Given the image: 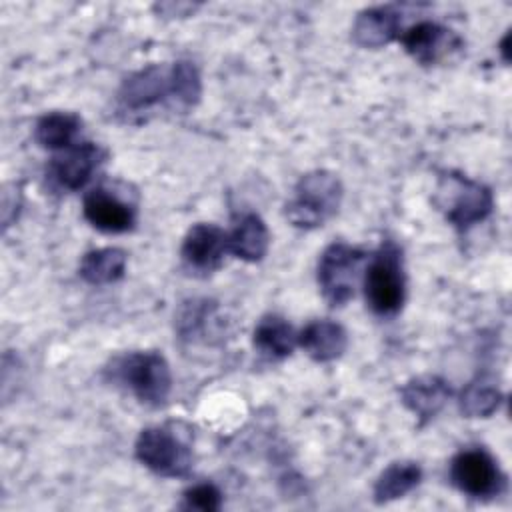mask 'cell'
<instances>
[{"instance_id":"6da1fadb","label":"cell","mask_w":512,"mask_h":512,"mask_svg":"<svg viewBox=\"0 0 512 512\" xmlns=\"http://www.w3.org/2000/svg\"><path fill=\"white\" fill-rule=\"evenodd\" d=\"M202 96V78L194 62L152 64L128 74L116 92V114L124 122H142L158 108L190 110Z\"/></svg>"},{"instance_id":"7a4b0ae2","label":"cell","mask_w":512,"mask_h":512,"mask_svg":"<svg viewBox=\"0 0 512 512\" xmlns=\"http://www.w3.org/2000/svg\"><path fill=\"white\" fill-rule=\"evenodd\" d=\"M106 378L128 390L140 404L160 408L168 402L172 374L166 358L156 350L126 352L110 360Z\"/></svg>"},{"instance_id":"3957f363","label":"cell","mask_w":512,"mask_h":512,"mask_svg":"<svg viewBox=\"0 0 512 512\" xmlns=\"http://www.w3.org/2000/svg\"><path fill=\"white\" fill-rule=\"evenodd\" d=\"M432 202L458 232L484 222L494 210L492 190L454 170L440 172Z\"/></svg>"},{"instance_id":"277c9868","label":"cell","mask_w":512,"mask_h":512,"mask_svg":"<svg viewBox=\"0 0 512 512\" xmlns=\"http://www.w3.org/2000/svg\"><path fill=\"white\" fill-rule=\"evenodd\" d=\"M364 298L368 308L382 318L400 312L406 300V274L402 248L384 240L364 270Z\"/></svg>"},{"instance_id":"5b68a950","label":"cell","mask_w":512,"mask_h":512,"mask_svg":"<svg viewBox=\"0 0 512 512\" xmlns=\"http://www.w3.org/2000/svg\"><path fill=\"white\" fill-rule=\"evenodd\" d=\"M344 188L336 174L328 170H312L294 186V196L286 202L284 214L296 228L312 230L330 220L342 204Z\"/></svg>"},{"instance_id":"8992f818","label":"cell","mask_w":512,"mask_h":512,"mask_svg":"<svg viewBox=\"0 0 512 512\" xmlns=\"http://www.w3.org/2000/svg\"><path fill=\"white\" fill-rule=\"evenodd\" d=\"M142 466L162 478H186L192 470L190 442L172 426L144 428L134 444Z\"/></svg>"},{"instance_id":"52a82bcc","label":"cell","mask_w":512,"mask_h":512,"mask_svg":"<svg viewBox=\"0 0 512 512\" xmlns=\"http://www.w3.org/2000/svg\"><path fill=\"white\" fill-rule=\"evenodd\" d=\"M366 258L362 248L346 242H332L322 250L316 266V282L322 298L332 308L344 306L354 296Z\"/></svg>"},{"instance_id":"ba28073f","label":"cell","mask_w":512,"mask_h":512,"mask_svg":"<svg viewBox=\"0 0 512 512\" xmlns=\"http://www.w3.org/2000/svg\"><path fill=\"white\" fill-rule=\"evenodd\" d=\"M450 482L466 496L488 500L506 490V474L484 448L460 450L450 460Z\"/></svg>"},{"instance_id":"9c48e42d","label":"cell","mask_w":512,"mask_h":512,"mask_svg":"<svg viewBox=\"0 0 512 512\" xmlns=\"http://www.w3.org/2000/svg\"><path fill=\"white\" fill-rule=\"evenodd\" d=\"M398 40L404 52L422 66L442 64L464 48V40L454 30L432 20H420L408 26L400 32Z\"/></svg>"},{"instance_id":"30bf717a","label":"cell","mask_w":512,"mask_h":512,"mask_svg":"<svg viewBox=\"0 0 512 512\" xmlns=\"http://www.w3.org/2000/svg\"><path fill=\"white\" fill-rule=\"evenodd\" d=\"M104 156L106 152L94 142L74 144L50 160L46 178L62 192H78L92 180Z\"/></svg>"},{"instance_id":"8fae6325","label":"cell","mask_w":512,"mask_h":512,"mask_svg":"<svg viewBox=\"0 0 512 512\" xmlns=\"http://www.w3.org/2000/svg\"><path fill=\"white\" fill-rule=\"evenodd\" d=\"M228 252V234L216 224H194L180 246L182 262L196 272H212Z\"/></svg>"},{"instance_id":"7c38bea8","label":"cell","mask_w":512,"mask_h":512,"mask_svg":"<svg viewBox=\"0 0 512 512\" xmlns=\"http://www.w3.org/2000/svg\"><path fill=\"white\" fill-rule=\"evenodd\" d=\"M84 218L100 232L122 234L134 228L136 208L106 188H94L84 196Z\"/></svg>"},{"instance_id":"4fadbf2b","label":"cell","mask_w":512,"mask_h":512,"mask_svg":"<svg viewBox=\"0 0 512 512\" xmlns=\"http://www.w3.org/2000/svg\"><path fill=\"white\" fill-rule=\"evenodd\" d=\"M402 32L400 6H370L356 14L352 24V40L360 48H382Z\"/></svg>"},{"instance_id":"5bb4252c","label":"cell","mask_w":512,"mask_h":512,"mask_svg":"<svg viewBox=\"0 0 512 512\" xmlns=\"http://www.w3.org/2000/svg\"><path fill=\"white\" fill-rule=\"evenodd\" d=\"M452 386L436 374L410 378L400 388V402L418 418L420 424L430 422L450 400Z\"/></svg>"},{"instance_id":"9a60e30c","label":"cell","mask_w":512,"mask_h":512,"mask_svg":"<svg viewBox=\"0 0 512 512\" xmlns=\"http://www.w3.org/2000/svg\"><path fill=\"white\" fill-rule=\"evenodd\" d=\"M298 346L316 362H332L344 354L348 334L334 320H312L298 332Z\"/></svg>"},{"instance_id":"2e32d148","label":"cell","mask_w":512,"mask_h":512,"mask_svg":"<svg viewBox=\"0 0 512 512\" xmlns=\"http://www.w3.org/2000/svg\"><path fill=\"white\" fill-rule=\"evenodd\" d=\"M228 234V252L244 262H260L270 246L266 222L256 212H244L236 218Z\"/></svg>"},{"instance_id":"e0dca14e","label":"cell","mask_w":512,"mask_h":512,"mask_svg":"<svg viewBox=\"0 0 512 512\" xmlns=\"http://www.w3.org/2000/svg\"><path fill=\"white\" fill-rule=\"evenodd\" d=\"M252 344L268 360H284L298 346V334L286 318L266 314L254 326Z\"/></svg>"},{"instance_id":"ac0fdd59","label":"cell","mask_w":512,"mask_h":512,"mask_svg":"<svg viewBox=\"0 0 512 512\" xmlns=\"http://www.w3.org/2000/svg\"><path fill=\"white\" fill-rule=\"evenodd\" d=\"M422 480V468L412 460H398L388 464L376 478L372 496L376 504H388L398 498H404L412 492Z\"/></svg>"},{"instance_id":"d6986e66","label":"cell","mask_w":512,"mask_h":512,"mask_svg":"<svg viewBox=\"0 0 512 512\" xmlns=\"http://www.w3.org/2000/svg\"><path fill=\"white\" fill-rule=\"evenodd\" d=\"M126 260H128V254L116 246L90 250L82 256L78 274L84 282L92 286L112 284L124 276Z\"/></svg>"},{"instance_id":"ffe728a7","label":"cell","mask_w":512,"mask_h":512,"mask_svg":"<svg viewBox=\"0 0 512 512\" xmlns=\"http://www.w3.org/2000/svg\"><path fill=\"white\" fill-rule=\"evenodd\" d=\"M82 130V120L74 112H48L36 120L34 140L48 150H66L76 142Z\"/></svg>"},{"instance_id":"44dd1931","label":"cell","mask_w":512,"mask_h":512,"mask_svg":"<svg viewBox=\"0 0 512 512\" xmlns=\"http://www.w3.org/2000/svg\"><path fill=\"white\" fill-rule=\"evenodd\" d=\"M216 328V302L206 298H194L182 302L176 314V332L182 340L198 342L206 340Z\"/></svg>"},{"instance_id":"7402d4cb","label":"cell","mask_w":512,"mask_h":512,"mask_svg":"<svg viewBox=\"0 0 512 512\" xmlns=\"http://www.w3.org/2000/svg\"><path fill=\"white\" fill-rule=\"evenodd\" d=\"M502 400V390L494 378L480 374L462 388L458 408L466 418H488L500 408Z\"/></svg>"},{"instance_id":"603a6c76","label":"cell","mask_w":512,"mask_h":512,"mask_svg":"<svg viewBox=\"0 0 512 512\" xmlns=\"http://www.w3.org/2000/svg\"><path fill=\"white\" fill-rule=\"evenodd\" d=\"M180 508L200 510V512H216L222 508V492L212 482H198L182 494Z\"/></svg>"},{"instance_id":"cb8c5ba5","label":"cell","mask_w":512,"mask_h":512,"mask_svg":"<svg viewBox=\"0 0 512 512\" xmlns=\"http://www.w3.org/2000/svg\"><path fill=\"white\" fill-rule=\"evenodd\" d=\"M508 38H510V34H506V36L502 38V44H500V46H502V48H500V52H502V56H504V60H506V62H508V44H506V42H508Z\"/></svg>"}]
</instances>
